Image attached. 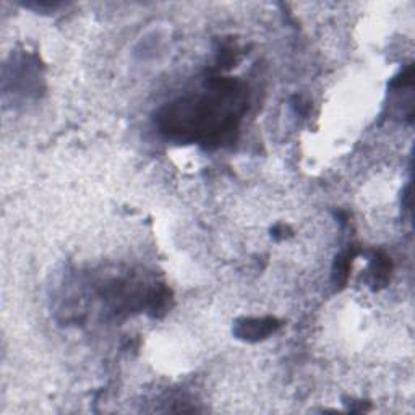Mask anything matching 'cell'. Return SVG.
Masks as SVG:
<instances>
[{
    "mask_svg": "<svg viewBox=\"0 0 415 415\" xmlns=\"http://www.w3.org/2000/svg\"><path fill=\"white\" fill-rule=\"evenodd\" d=\"M212 94L191 99H180L169 104L159 114L158 124L162 133L179 140H200L208 150L232 143L237 133L241 113L227 110L242 96L234 79L215 78L210 82Z\"/></svg>",
    "mask_w": 415,
    "mask_h": 415,
    "instance_id": "obj_1",
    "label": "cell"
},
{
    "mask_svg": "<svg viewBox=\"0 0 415 415\" xmlns=\"http://www.w3.org/2000/svg\"><path fill=\"white\" fill-rule=\"evenodd\" d=\"M278 328L279 321L276 318H243L234 324V334L247 343H258L271 336Z\"/></svg>",
    "mask_w": 415,
    "mask_h": 415,
    "instance_id": "obj_2",
    "label": "cell"
},
{
    "mask_svg": "<svg viewBox=\"0 0 415 415\" xmlns=\"http://www.w3.org/2000/svg\"><path fill=\"white\" fill-rule=\"evenodd\" d=\"M391 271H392V263H391V258L388 257V255L378 252L374 255V258H371V263H370V271H369V283L370 286L374 287L375 290L381 289V287H385L388 283H390V276H391Z\"/></svg>",
    "mask_w": 415,
    "mask_h": 415,
    "instance_id": "obj_3",
    "label": "cell"
},
{
    "mask_svg": "<svg viewBox=\"0 0 415 415\" xmlns=\"http://www.w3.org/2000/svg\"><path fill=\"white\" fill-rule=\"evenodd\" d=\"M354 257H355V252L352 247L350 250H347V252L340 253L336 258V263H334V268H333V283L336 286L343 287L345 286V283H347Z\"/></svg>",
    "mask_w": 415,
    "mask_h": 415,
    "instance_id": "obj_4",
    "label": "cell"
},
{
    "mask_svg": "<svg viewBox=\"0 0 415 415\" xmlns=\"http://www.w3.org/2000/svg\"><path fill=\"white\" fill-rule=\"evenodd\" d=\"M414 82V65H409L406 70H402L397 77L392 78L391 88L392 89H402L411 87Z\"/></svg>",
    "mask_w": 415,
    "mask_h": 415,
    "instance_id": "obj_5",
    "label": "cell"
},
{
    "mask_svg": "<svg viewBox=\"0 0 415 415\" xmlns=\"http://www.w3.org/2000/svg\"><path fill=\"white\" fill-rule=\"evenodd\" d=\"M286 232H289V227L287 226H276L273 229V237L276 238V241H283V238L289 237V234Z\"/></svg>",
    "mask_w": 415,
    "mask_h": 415,
    "instance_id": "obj_6",
    "label": "cell"
}]
</instances>
